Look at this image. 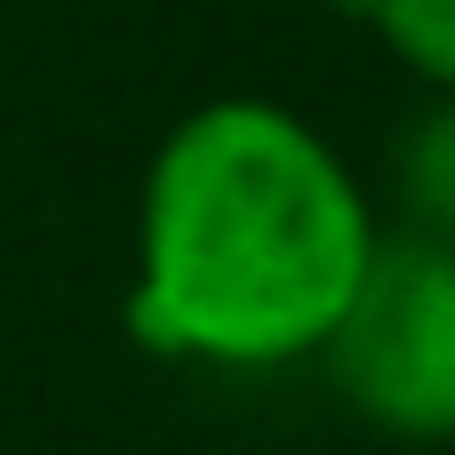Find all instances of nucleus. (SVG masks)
<instances>
[{
  "label": "nucleus",
  "instance_id": "nucleus-4",
  "mask_svg": "<svg viewBox=\"0 0 455 455\" xmlns=\"http://www.w3.org/2000/svg\"><path fill=\"white\" fill-rule=\"evenodd\" d=\"M344 16H360L408 72H424L432 88H455V0H336Z\"/></svg>",
  "mask_w": 455,
  "mask_h": 455
},
{
  "label": "nucleus",
  "instance_id": "nucleus-1",
  "mask_svg": "<svg viewBox=\"0 0 455 455\" xmlns=\"http://www.w3.org/2000/svg\"><path fill=\"white\" fill-rule=\"evenodd\" d=\"M368 256L376 216L328 136L272 96H216L144 168L128 328L168 360L280 368L328 344Z\"/></svg>",
  "mask_w": 455,
  "mask_h": 455
},
{
  "label": "nucleus",
  "instance_id": "nucleus-2",
  "mask_svg": "<svg viewBox=\"0 0 455 455\" xmlns=\"http://www.w3.org/2000/svg\"><path fill=\"white\" fill-rule=\"evenodd\" d=\"M320 352L376 432L416 448L455 440V248L376 232V256Z\"/></svg>",
  "mask_w": 455,
  "mask_h": 455
},
{
  "label": "nucleus",
  "instance_id": "nucleus-3",
  "mask_svg": "<svg viewBox=\"0 0 455 455\" xmlns=\"http://www.w3.org/2000/svg\"><path fill=\"white\" fill-rule=\"evenodd\" d=\"M392 200L400 232L455 248V88H440L392 144Z\"/></svg>",
  "mask_w": 455,
  "mask_h": 455
}]
</instances>
